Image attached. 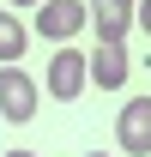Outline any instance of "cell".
Masks as SVG:
<instances>
[{"label": "cell", "mask_w": 151, "mask_h": 157, "mask_svg": "<svg viewBox=\"0 0 151 157\" xmlns=\"http://www.w3.org/2000/svg\"><path fill=\"white\" fill-rule=\"evenodd\" d=\"M37 78L24 73V67H0V115L12 121V127H24V121L37 115Z\"/></svg>", "instance_id": "1"}, {"label": "cell", "mask_w": 151, "mask_h": 157, "mask_svg": "<svg viewBox=\"0 0 151 157\" xmlns=\"http://www.w3.org/2000/svg\"><path fill=\"white\" fill-rule=\"evenodd\" d=\"M85 18H91V12H85V0H42L30 30H37L42 42H67V36L85 30Z\"/></svg>", "instance_id": "2"}, {"label": "cell", "mask_w": 151, "mask_h": 157, "mask_svg": "<svg viewBox=\"0 0 151 157\" xmlns=\"http://www.w3.org/2000/svg\"><path fill=\"white\" fill-rule=\"evenodd\" d=\"M91 91V67H85V55L79 48H55V60H48V97L73 103Z\"/></svg>", "instance_id": "3"}, {"label": "cell", "mask_w": 151, "mask_h": 157, "mask_svg": "<svg viewBox=\"0 0 151 157\" xmlns=\"http://www.w3.org/2000/svg\"><path fill=\"white\" fill-rule=\"evenodd\" d=\"M115 139H121V151L151 157V97L121 103V115H115Z\"/></svg>", "instance_id": "4"}, {"label": "cell", "mask_w": 151, "mask_h": 157, "mask_svg": "<svg viewBox=\"0 0 151 157\" xmlns=\"http://www.w3.org/2000/svg\"><path fill=\"white\" fill-rule=\"evenodd\" d=\"M85 67H91L97 91H121V85H127V42H97Z\"/></svg>", "instance_id": "5"}, {"label": "cell", "mask_w": 151, "mask_h": 157, "mask_svg": "<svg viewBox=\"0 0 151 157\" xmlns=\"http://www.w3.org/2000/svg\"><path fill=\"white\" fill-rule=\"evenodd\" d=\"M133 6H139V0H91L85 12H91V24H97V42H127Z\"/></svg>", "instance_id": "6"}, {"label": "cell", "mask_w": 151, "mask_h": 157, "mask_svg": "<svg viewBox=\"0 0 151 157\" xmlns=\"http://www.w3.org/2000/svg\"><path fill=\"white\" fill-rule=\"evenodd\" d=\"M24 48H30V24H24L12 6H0V67H18Z\"/></svg>", "instance_id": "7"}, {"label": "cell", "mask_w": 151, "mask_h": 157, "mask_svg": "<svg viewBox=\"0 0 151 157\" xmlns=\"http://www.w3.org/2000/svg\"><path fill=\"white\" fill-rule=\"evenodd\" d=\"M133 18L145 24V36H151V0H139V6H133Z\"/></svg>", "instance_id": "8"}, {"label": "cell", "mask_w": 151, "mask_h": 157, "mask_svg": "<svg viewBox=\"0 0 151 157\" xmlns=\"http://www.w3.org/2000/svg\"><path fill=\"white\" fill-rule=\"evenodd\" d=\"M12 6H42V0H12Z\"/></svg>", "instance_id": "9"}, {"label": "cell", "mask_w": 151, "mask_h": 157, "mask_svg": "<svg viewBox=\"0 0 151 157\" xmlns=\"http://www.w3.org/2000/svg\"><path fill=\"white\" fill-rule=\"evenodd\" d=\"M6 157H37V151H6Z\"/></svg>", "instance_id": "10"}, {"label": "cell", "mask_w": 151, "mask_h": 157, "mask_svg": "<svg viewBox=\"0 0 151 157\" xmlns=\"http://www.w3.org/2000/svg\"><path fill=\"white\" fill-rule=\"evenodd\" d=\"M91 157H109V151H91Z\"/></svg>", "instance_id": "11"}]
</instances>
